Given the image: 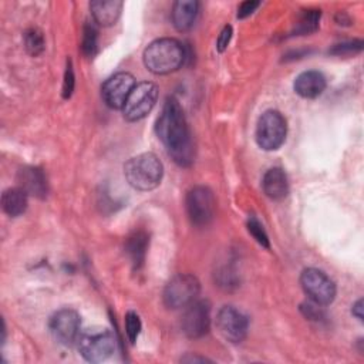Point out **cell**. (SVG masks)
<instances>
[{
  "label": "cell",
  "instance_id": "4316f807",
  "mask_svg": "<svg viewBox=\"0 0 364 364\" xmlns=\"http://www.w3.org/2000/svg\"><path fill=\"white\" fill-rule=\"evenodd\" d=\"M74 84H75V77L73 71V64L71 60L67 61L65 73H64V81H63V98H70L73 91H74Z\"/></svg>",
  "mask_w": 364,
  "mask_h": 364
},
{
  "label": "cell",
  "instance_id": "ba28073f",
  "mask_svg": "<svg viewBox=\"0 0 364 364\" xmlns=\"http://www.w3.org/2000/svg\"><path fill=\"white\" fill-rule=\"evenodd\" d=\"M300 284L309 299L318 306H328L336 297L334 282L316 267L304 269L300 274Z\"/></svg>",
  "mask_w": 364,
  "mask_h": 364
},
{
  "label": "cell",
  "instance_id": "8992f818",
  "mask_svg": "<svg viewBox=\"0 0 364 364\" xmlns=\"http://www.w3.org/2000/svg\"><path fill=\"white\" fill-rule=\"evenodd\" d=\"M287 134V124L284 117L276 109L263 112L256 125V142L264 151L279 149Z\"/></svg>",
  "mask_w": 364,
  "mask_h": 364
},
{
  "label": "cell",
  "instance_id": "277c9868",
  "mask_svg": "<svg viewBox=\"0 0 364 364\" xmlns=\"http://www.w3.org/2000/svg\"><path fill=\"white\" fill-rule=\"evenodd\" d=\"M77 347L87 361L101 363L112 355L115 350V338L108 328L91 327L81 330Z\"/></svg>",
  "mask_w": 364,
  "mask_h": 364
},
{
  "label": "cell",
  "instance_id": "7402d4cb",
  "mask_svg": "<svg viewBox=\"0 0 364 364\" xmlns=\"http://www.w3.org/2000/svg\"><path fill=\"white\" fill-rule=\"evenodd\" d=\"M24 47L30 55L33 57L40 55L46 48V40L41 30H38L37 27L28 28L24 33Z\"/></svg>",
  "mask_w": 364,
  "mask_h": 364
},
{
  "label": "cell",
  "instance_id": "5bb4252c",
  "mask_svg": "<svg viewBox=\"0 0 364 364\" xmlns=\"http://www.w3.org/2000/svg\"><path fill=\"white\" fill-rule=\"evenodd\" d=\"M18 186L34 198L43 199L47 196L48 185L44 172L37 166H23L17 172Z\"/></svg>",
  "mask_w": 364,
  "mask_h": 364
},
{
  "label": "cell",
  "instance_id": "83f0119b",
  "mask_svg": "<svg viewBox=\"0 0 364 364\" xmlns=\"http://www.w3.org/2000/svg\"><path fill=\"white\" fill-rule=\"evenodd\" d=\"M232 31H233L232 26H225L222 28V31L218 37V41H216V48H218L219 53H223L228 48V46L230 43V38H232Z\"/></svg>",
  "mask_w": 364,
  "mask_h": 364
},
{
  "label": "cell",
  "instance_id": "603a6c76",
  "mask_svg": "<svg viewBox=\"0 0 364 364\" xmlns=\"http://www.w3.org/2000/svg\"><path fill=\"white\" fill-rule=\"evenodd\" d=\"M81 50L87 57H92L97 51V30L92 24H85L82 28Z\"/></svg>",
  "mask_w": 364,
  "mask_h": 364
},
{
  "label": "cell",
  "instance_id": "4fadbf2b",
  "mask_svg": "<svg viewBox=\"0 0 364 364\" xmlns=\"http://www.w3.org/2000/svg\"><path fill=\"white\" fill-rule=\"evenodd\" d=\"M135 78L132 74L121 71L109 78L101 87V97L104 102L112 109H122L128 95L135 87Z\"/></svg>",
  "mask_w": 364,
  "mask_h": 364
},
{
  "label": "cell",
  "instance_id": "7c38bea8",
  "mask_svg": "<svg viewBox=\"0 0 364 364\" xmlns=\"http://www.w3.org/2000/svg\"><path fill=\"white\" fill-rule=\"evenodd\" d=\"M216 327L225 340L240 343L247 334L249 320L236 307L223 306L216 314Z\"/></svg>",
  "mask_w": 364,
  "mask_h": 364
},
{
  "label": "cell",
  "instance_id": "9a60e30c",
  "mask_svg": "<svg viewBox=\"0 0 364 364\" xmlns=\"http://www.w3.org/2000/svg\"><path fill=\"white\" fill-rule=\"evenodd\" d=\"M326 85H327L326 77L316 70L300 73L293 82V88L296 94L303 98H317L318 95L323 94V91L326 90Z\"/></svg>",
  "mask_w": 364,
  "mask_h": 364
},
{
  "label": "cell",
  "instance_id": "ffe728a7",
  "mask_svg": "<svg viewBox=\"0 0 364 364\" xmlns=\"http://www.w3.org/2000/svg\"><path fill=\"white\" fill-rule=\"evenodd\" d=\"M27 193L20 188H9L1 193V208L4 213L17 218L27 209Z\"/></svg>",
  "mask_w": 364,
  "mask_h": 364
},
{
  "label": "cell",
  "instance_id": "f1b7e54d",
  "mask_svg": "<svg viewBox=\"0 0 364 364\" xmlns=\"http://www.w3.org/2000/svg\"><path fill=\"white\" fill-rule=\"evenodd\" d=\"M259 6H260V3L257 0H246V1L240 3L237 7V18H245V17L250 16Z\"/></svg>",
  "mask_w": 364,
  "mask_h": 364
},
{
  "label": "cell",
  "instance_id": "8fae6325",
  "mask_svg": "<svg viewBox=\"0 0 364 364\" xmlns=\"http://www.w3.org/2000/svg\"><path fill=\"white\" fill-rule=\"evenodd\" d=\"M182 331L189 338L203 337L210 327V306L206 300H195L185 307L181 320Z\"/></svg>",
  "mask_w": 364,
  "mask_h": 364
},
{
  "label": "cell",
  "instance_id": "5b68a950",
  "mask_svg": "<svg viewBox=\"0 0 364 364\" xmlns=\"http://www.w3.org/2000/svg\"><path fill=\"white\" fill-rule=\"evenodd\" d=\"M200 283L193 274L179 273L166 283L162 293V300L168 309H185L198 299Z\"/></svg>",
  "mask_w": 364,
  "mask_h": 364
},
{
  "label": "cell",
  "instance_id": "ac0fdd59",
  "mask_svg": "<svg viewBox=\"0 0 364 364\" xmlns=\"http://www.w3.org/2000/svg\"><path fill=\"white\" fill-rule=\"evenodd\" d=\"M92 18L97 24L108 27L114 24L122 10V1L119 0H94L90 3Z\"/></svg>",
  "mask_w": 364,
  "mask_h": 364
},
{
  "label": "cell",
  "instance_id": "9c48e42d",
  "mask_svg": "<svg viewBox=\"0 0 364 364\" xmlns=\"http://www.w3.org/2000/svg\"><path fill=\"white\" fill-rule=\"evenodd\" d=\"M216 200L208 186H195L186 195V212L195 226H206L215 216Z\"/></svg>",
  "mask_w": 364,
  "mask_h": 364
},
{
  "label": "cell",
  "instance_id": "4dcf8cb0",
  "mask_svg": "<svg viewBox=\"0 0 364 364\" xmlns=\"http://www.w3.org/2000/svg\"><path fill=\"white\" fill-rule=\"evenodd\" d=\"M181 361H183V363H206L210 360H208L206 357H199V355H185L181 358Z\"/></svg>",
  "mask_w": 364,
  "mask_h": 364
},
{
  "label": "cell",
  "instance_id": "f546056e",
  "mask_svg": "<svg viewBox=\"0 0 364 364\" xmlns=\"http://www.w3.org/2000/svg\"><path fill=\"white\" fill-rule=\"evenodd\" d=\"M351 313L355 318H358L360 321H363V299H358L351 309Z\"/></svg>",
  "mask_w": 364,
  "mask_h": 364
},
{
  "label": "cell",
  "instance_id": "d6986e66",
  "mask_svg": "<svg viewBox=\"0 0 364 364\" xmlns=\"http://www.w3.org/2000/svg\"><path fill=\"white\" fill-rule=\"evenodd\" d=\"M148 243H149V236L144 230H135L128 236L125 242V252L135 270L141 269L145 262Z\"/></svg>",
  "mask_w": 364,
  "mask_h": 364
},
{
  "label": "cell",
  "instance_id": "d4e9b609",
  "mask_svg": "<svg viewBox=\"0 0 364 364\" xmlns=\"http://www.w3.org/2000/svg\"><path fill=\"white\" fill-rule=\"evenodd\" d=\"M141 318L135 311H128L125 314V331L128 336V340L134 344L141 333Z\"/></svg>",
  "mask_w": 364,
  "mask_h": 364
},
{
  "label": "cell",
  "instance_id": "484cf974",
  "mask_svg": "<svg viewBox=\"0 0 364 364\" xmlns=\"http://www.w3.org/2000/svg\"><path fill=\"white\" fill-rule=\"evenodd\" d=\"M363 50V41L361 40H353V41H346V43H340L336 44L330 53L334 55H351V54H357Z\"/></svg>",
  "mask_w": 364,
  "mask_h": 364
},
{
  "label": "cell",
  "instance_id": "52a82bcc",
  "mask_svg": "<svg viewBox=\"0 0 364 364\" xmlns=\"http://www.w3.org/2000/svg\"><path fill=\"white\" fill-rule=\"evenodd\" d=\"M156 98L158 87L154 82L144 81L136 84L122 107L124 118L129 122H135L145 118L154 108Z\"/></svg>",
  "mask_w": 364,
  "mask_h": 364
},
{
  "label": "cell",
  "instance_id": "3957f363",
  "mask_svg": "<svg viewBox=\"0 0 364 364\" xmlns=\"http://www.w3.org/2000/svg\"><path fill=\"white\" fill-rule=\"evenodd\" d=\"M127 182L136 191L155 189L162 179L164 165L152 152H144L129 158L124 166Z\"/></svg>",
  "mask_w": 364,
  "mask_h": 364
},
{
  "label": "cell",
  "instance_id": "30bf717a",
  "mask_svg": "<svg viewBox=\"0 0 364 364\" xmlns=\"http://www.w3.org/2000/svg\"><path fill=\"white\" fill-rule=\"evenodd\" d=\"M50 331L63 346L77 344L81 333L80 314L73 309H61L55 311L50 318Z\"/></svg>",
  "mask_w": 364,
  "mask_h": 364
},
{
  "label": "cell",
  "instance_id": "7a4b0ae2",
  "mask_svg": "<svg viewBox=\"0 0 364 364\" xmlns=\"http://www.w3.org/2000/svg\"><path fill=\"white\" fill-rule=\"evenodd\" d=\"M142 58L148 71L164 75L179 70L186 60V53L181 41L164 37L149 43L144 50Z\"/></svg>",
  "mask_w": 364,
  "mask_h": 364
},
{
  "label": "cell",
  "instance_id": "6da1fadb",
  "mask_svg": "<svg viewBox=\"0 0 364 364\" xmlns=\"http://www.w3.org/2000/svg\"><path fill=\"white\" fill-rule=\"evenodd\" d=\"M155 129L168 154L178 165L189 166L193 162L195 149L191 131L183 109L173 97L166 98Z\"/></svg>",
  "mask_w": 364,
  "mask_h": 364
},
{
  "label": "cell",
  "instance_id": "cb8c5ba5",
  "mask_svg": "<svg viewBox=\"0 0 364 364\" xmlns=\"http://www.w3.org/2000/svg\"><path fill=\"white\" fill-rule=\"evenodd\" d=\"M247 230H249V233L253 236V239L259 243V245H262V246H264V247H270V243H269V236H267V233L264 232V229H263V225L255 218V216H250L249 218V220H247Z\"/></svg>",
  "mask_w": 364,
  "mask_h": 364
},
{
  "label": "cell",
  "instance_id": "44dd1931",
  "mask_svg": "<svg viewBox=\"0 0 364 364\" xmlns=\"http://www.w3.org/2000/svg\"><path fill=\"white\" fill-rule=\"evenodd\" d=\"M321 17V11L317 9H307L299 16V20L294 27V33L299 36L310 34L318 28V21Z\"/></svg>",
  "mask_w": 364,
  "mask_h": 364
},
{
  "label": "cell",
  "instance_id": "2e32d148",
  "mask_svg": "<svg viewBox=\"0 0 364 364\" xmlns=\"http://www.w3.org/2000/svg\"><path fill=\"white\" fill-rule=\"evenodd\" d=\"M198 13H199V3L196 0L175 1L171 11L173 27L181 33L189 31L196 21Z\"/></svg>",
  "mask_w": 364,
  "mask_h": 364
},
{
  "label": "cell",
  "instance_id": "e0dca14e",
  "mask_svg": "<svg viewBox=\"0 0 364 364\" xmlns=\"http://www.w3.org/2000/svg\"><path fill=\"white\" fill-rule=\"evenodd\" d=\"M262 186H263V192L266 193V196L273 200H282L289 193L287 176H286L284 171L277 166L266 171V173L263 175Z\"/></svg>",
  "mask_w": 364,
  "mask_h": 364
}]
</instances>
